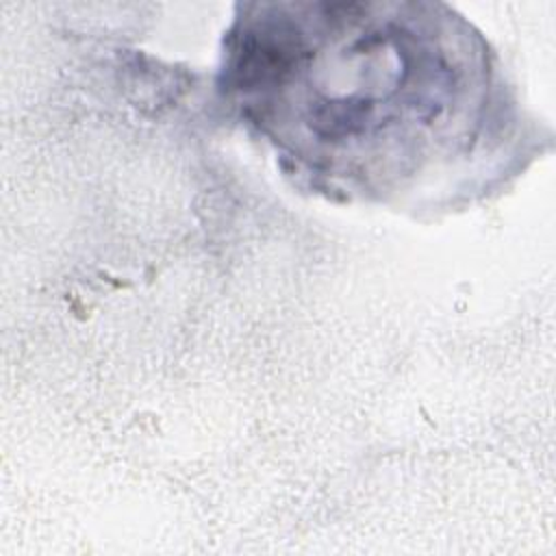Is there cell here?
<instances>
[{"instance_id": "cell-1", "label": "cell", "mask_w": 556, "mask_h": 556, "mask_svg": "<svg viewBox=\"0 0 556 556\" xmlns=\"http://www.w3.org/2000/svg\"><path fill=\"white\" fill-rule=\"evenodd\" d=\"M219 89L313 189L389 200L473 161L495 132L491 56L426 2L239 7Z\"/></svg>"}]
</instances>
